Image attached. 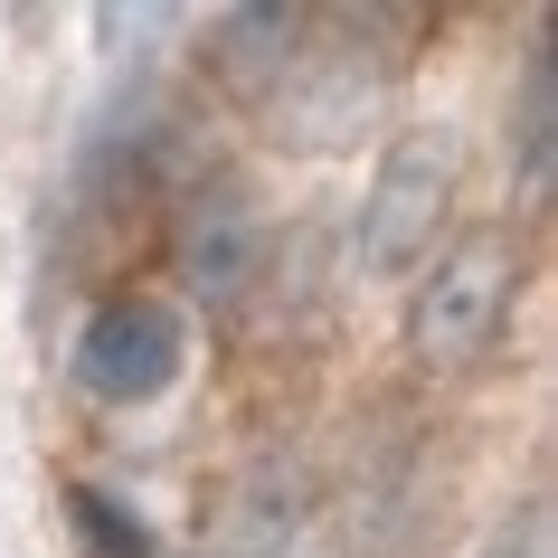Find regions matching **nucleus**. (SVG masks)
Listing matches in <instances>:
<instances>
[{"label":"nucleus","instance_id":"nucleus-7","mask_svg":"<svg viewBox=\"0 0 558 558\" xmlns=\"http://www.w3.org/2000/svg\"><path fill=\"white\" fill-rule=\"evenodd\" d=\"M313 530V473L303 464H246L208 521V558H275Z\"/></svg>","mask_w":558,"mask_h":558},{"label":"nucleus","instance_id":"nucleus-1","mask_svg":"<svg viewBox=\"0 0 558 558\" xmlns=\"http://www.w3.org/2000/svg\"><path fill=\"white\" fill-rule=\"evenodd\" d=\"M416 20L408 10H313V38H303L294 76L275 86V105H265V133L294 151H341L360 133V123L388 105V86H398V58L408 48H388V38H408Z\"/></svg>","mask_w":558,"mask_h":558},{"label":"nucleus","instance_id":"nucleus-10","mask_svg":"<svg viewBox=\"0 0 558 558\" xmlns=\"http://www.w3.org/2000/svg\"><path fill=\"white\" fill-rule=\"evenodd\" d=\"M275 558H351V549H341V539H331V530L313 521V530H303V539H284V549H275Z\"/></svg>","mask_w":558,"mask_h":558},{"label":"nucleus","instance_id":"nucleus-8","mask_svg":"<svg viewBox=\"0 0 558 558\" xmlns=\"http://www.w3.org/2000/svg\"><path fill=\"white\" fill-rule=\"evenodd\" d=\"M549 180H558V38L539 20L521 48V105H511V190L539 208Z\"/></svg>","mask_w":558,"mask_h":558},{"label":"nucleus","instance_id":"nucleus-6","mask_svg":"<svg viewBox=\"0 0 558 558\" xmlns=\"http://www.w3.org/2000/svg\"><path fill=\"white\" fill-rule=\"evenodd\" d=\"M303 38H313V10H275V0H256V10H218V20H208V76H218L228 105L265 114L275 86L294 76Z\"/></svg>","mask_w":558,"mask_h":558},{"label":"nucleus","instance_id":"nucleus-4","mask_svg":"<svg viewBox=\"0 0 558 558\" xmlns=\"http://www.w3.org/2000/svg\"><path fill=\"white\" fill-rule=\"evenodd\" d=\"M180 369H190V313L171 294L95 303L86 331H76V351H66V379L86 388L95 408H151Z\"/></svg>","mask_w":558,"mask_h":558},{"label":"nucleus","instance_id":"nucleus-5","mask_svg":"<svg viewBox=\"0 0 558 558\" xmlns=\"http://www.w3.org/2000/svg\"><path fill=\"white\" fill-rule=\"evenodd\" d=\"M171 256H180V284L208 303V313H228L246 284H256L265 265V218H256V190L236 171H208L190 199H180V228H171Z\"/></svg>","mask_w":558,"mask_h":558},{"label":"nucleus","instance_id":"nucleus-2","mask_svg":"<svg viewBox=\"0 0 558 558\" xmlns=\"http://www.w3.org/2000/svg\"><path fill=\"white\" fill-rule=\"evenodd\" d=\"M454 180H464V143L445 123H408L379 151L369 199H360V228H351V265L369 284H408L416 265L436 256L445 218H454Z\"/></svg>","mask_w":558,"mask_h":558},{"label":"nucleus","instance_id":"nucleus-3","mask_svg":"<svg viewBox=\"0 0 558 558\" xmlns=\"http://www.w3.org/2000/svg\"><path fill=\"white\" fill-rule=\"evenodd\" d=\"M426 265H436V275H416L408 351L426 360V369H473V360L501 341V313H511V284H521V246H511V228H464Z\"/></svg>","mask_w":558,"mask_h":558},{"label":"nucleus","instance_id":"nucleus-9","mask_svg":"<svg viewBox=\"0 0 558 558\" xmlns=\"http://www.w3.org/2000/svg\"><path fill=\"white\" fill-rule=\"evenodd\" d=\"M58 501H66V539H76V558H161L151 521L123 493H105V483H66Z\"/></svg>","mask_w":558,"mask_h":558}]
</instances>
